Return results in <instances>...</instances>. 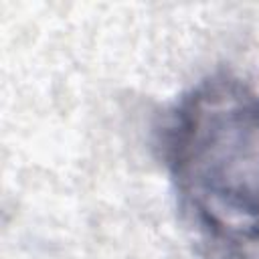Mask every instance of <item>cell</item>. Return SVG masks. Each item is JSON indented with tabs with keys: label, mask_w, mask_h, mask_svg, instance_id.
<instances>
[{
	"label": "cell",
	"mask_w": 259,
	"mask_h": 259,
	"mask_svg": "<svg viewBox=\"0 0 259 259\" xmlns=\"http://www.w3.org/2000/svg\"><path fill=\"white\" fill-rule=\"evenodd\" d=\"M156 148L194 233L217 251H259V89L219 69L164 113Z\"/></svg>",
	"instance_id": "obj_1"
}]
</instances>
